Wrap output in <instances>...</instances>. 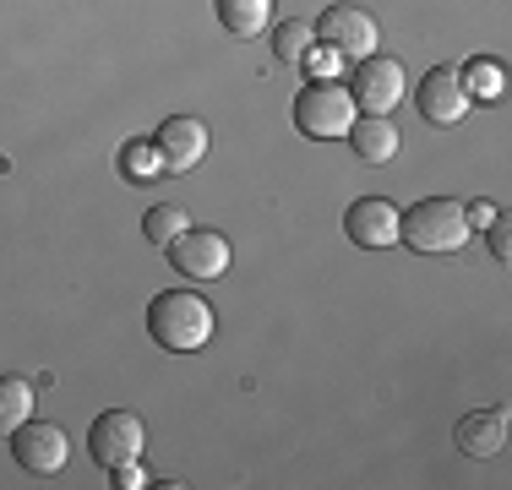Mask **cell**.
Instances as JSON below:
<instances>
[{
	"label": "cell",
	"mask_w": 512,
	"mask_h": 490,
	"mask_svg": "<svg viewBox=\"0 0 512 490\" xmlns=\"http://www.w3.org/2000/svg\"><path fill=\"white\" fill-rule=\"evenodd\" d=\"M213 327H218L213 305H207L202 294H191V289H164V294H153V305H148V338L169 354L207 349Z\"/></svg>",
	"instance_id": "1"
},
{
	"label": "cell",
	"mask_w": 512,
	"mask_h": 490,
	"mask_svg": "<svg viewBox=\"0 0 512 490\" xmlns=\"http://www.w3.org/2000/svg\"><path fill=\"white\" fill-rule=\"evenodd\" d=\"M469 213H463L458 196H425L409 213H398V240L420 256H453L469 245Z\"/></svg>",
	"instance_id": "2"
},
{
	"label": "cell",
	"mask_w": 512,
	"mask_h": 490,
	"mask_svg": "<svg viewBox=\"0 0 512 490\" xmlns=\"http://www.w3.org/2000/svg\"><path fill=\"white\" fill-rule=\"evenodd\" d=\"M355 115H360L355 98H349V88H344V82H333V77H322V82H311V88L295 93V126L306 131V137H316V142L349 137Z\"/></svg>",
	"instance_id": "3"
},
{
	"label": "cell",
	"mask_w": 512,
	"mask_h": 490,
	"mask_svg": "<svg viewBox=\"0 0 512 490\" xmlns=\"http://www.w3.org/2000/svg\"><path fill=\"white\" fill-rule=\"evenodd\" d=\"M344 88H349V98H355L360 115H393L398 98L409 93V77H404V66H398L393 55H365V60H355V71H349Z\"/></svg>",
	"instance_id": "4"
},
{
	"label": "cell",
	"mask_w": 512,
	"mask_h": 490,
	"mask_svg": "<svg viewBox=\"0 0 512 490\" xmlns=\"http://www.w3.org/2000/svg\"><path fill=\"white\" fill-rule=\"evenodd\" d=\"M316 28V44L333 49V55L344 60H365L376 55V17L365 6H349V0H338V6H327L322 17L311 22Z\"/></svg>",
	"instance_id": "5"
},
{
	"label": "cell",
	"mask_w": 512,
	"mask_h": 490,
	"mask_svg": "<svg viewBox=\"0 0 512 490\" xmlns=\"http://www.w3.org/2000/svg\"><path fill=\"white\" fill-rule=\"evenodd\" d=\"M142 441H148V431H142V420L131 409H104L99 420H93L88 431V452L93 463H104V469H120V463L142 458Z\"/></svg>",
	"instance_id": "6"
},
{
	"label": "cell",
	"mask_w": 512,
	"mask_h": 490,
	"mask_svg": "<svg viewBox=\"0 0 512 490\" xmlns=\"http://www.w3.org/2000/svg\"><path fill=\"white\" fill-rule=\"evenodd\" d=\"M11 458H17L28 474H60L66 458H71V441L50 420H28V425L11 431Z\"/></svg>",
	"instance_id": "7"
},
{
	"label": "cell",
	"mask_w": 512,
	"mask_h": 490,
	"mask_svg": "<svg viewBox=\"0 0 512 490\" xmlns=\"http://www.w3.org/2000/svg\"><path fill=\"white\" fill-rule=\"evenodd\" d=\"M153 147L164 158V175H186V169H197L207 158V126L197 115H169L153 131Z\"/></svg>",
	"instance_id": "8"
},
{
	"label": "cell",
	"mask_w": 512,
	"mask_h": 490,
	"mask_svg": "<svg viewBox=\"0 0 512 490\" xmlns=\"http://www.w3.org/2000/svg\"><path fill=\"white\" fill-rule=\"evenodd\" d=\"M414 104H420V115L431 120V126H458V120L469 115L474 98L463 93L458 66H431V71H425V82L414 88Z\"/></svg>",
	"instance_id": "9"
},
{
	"label": "cell",
	"mask_w": 512,
	"mask_h": 490,
	"mask_svg": "<svg viewBox=\"0 0 512 490\" xmlns=\"http://www.w3.org/2000/svg\"><path fill=\"white\" fill-rule=\"evenodd\" d=\"M344 235L360 251H387V245H398V207L387 196H360L344 213Z\"/></svg>",
	"instance_id": "10"
},
{
	"label": "cell",
	"mask_w": 512,
	"mask_h": 490,
	"mask_svg": "<svg viewBox=\"0 0 512 490\" xmlns=\"http://www.w3.org/2000/svg\"><path fill=\"white\" fill-rule=\"evenodd\" d=\"M169 262L186 278H218V273H229V240L218 229H186L169 245Z\"/></svg>",
	"instance_id": "11"
},
{
	"label": "cell",
	"mask_w": 512,
	"mask_h": 490,
	"mask_svg": "<svg viewBox=\"0 0 512 490\" xmlns=\"http://www.w3.org/2000/svg\"><path fill=\"white\" fill-rule=\"evenodd\" d=\"M453 441H458L463 458H496V452L507 447V414H502V409H474V414H463Z\"/></svg>",
	"instance_id": "12"
},
{
	"label": "cell",
	"mask_w": 512,
	"mask_h": 490,
	"mask_svg": "<svg viewBox=\"0 0 512 490\" xmlns=\"http://www.w3.org/2000/svg\"><path fill=\"white\" fill-rule=\"evenodd\" d=\"M349 147L360 153V164H387V158L398 153L393 115H355V126H349Z\"/></svg>",
	"instance_id": "13"
},
{
	"label": "cell",
	"mask_w": 512,
	"mask_h": 490,
	"mask_svg": "<svg viewBox=\"0 0 512 490\" xmlns=\"http://www.w3.org/2000/svg\"><path fill=\"white\" fill-rule=\"evenodd\" d=\"M213 11L235 39H256L273 22V0H213Z\"/></svg>",
	"instance_id": "14"
},
{
	"label": "cell",
	"mask_w": 512,
	"mask_h": 490,
	"mask_svg": "<svg viewBox=\"0 0 512 490\" xmlns=\"http://www.w3.org/2000/svg\"><path fill=\"white\" fill-rule=\"evenodd\" d=\"M33 403H39V392H33L28 376H0V436H11L17 425H28Z\"/></svg>",
	"instance_id": "15"
},
{
	"label": "cell",
	"mask_w": 512,
	"mask_h": 490,
	"mask_svg": "<svg viewBox=\"0 0 512 490\" xmlns=\"http://www.w3.org/2000/svg\"><path fill=\"white\" fill-rule=\"evenodd\" d=\"M458 82H463V93H469V98H485V104H491V98L507 93V66H502V60H491V55H474L469 66H458Z\"/></svg>",
	"instance_id": "16"
},
{
	"label": "cell",
	"mask_w": 512,
	"mask_h": 490,
	"mask_svg": "<svg viewBox=\"0 0 512 490\" xmlns=\"http://www.w3.org/2000/svg\"><path fill=\"white\" fill-rule=\"evenodd\" d=\"M311 49H316V28H311V22L295 17V22H278V28H273V55L284 60V66H306Z\"/></svg>",
	"instance_id": "17"
},
{
	"label": "cell",
	"mask_w": 512,
	"mask_h": 490,
	"mask_svg": "<svg viewBox=\"0 0 512 490\" xmlns=\"http://www.w3.org/2000/svg\"><path fill=\"white\" fill-rule=\"evenodd\" d=\"M186 213H180L175 202H158V207H148V218H142V235H148V245H158V251H169L180 235H186Z\"/></svg>",
	"instance_id": "18"
},
{
	"label": "cell",
	"mask_w": 512,
	"mask_h": 490,
	"mask_svg": "<svg viewBox=\"0 0 512 490\" xmlns=\"http://www.w3.org/2000/svg\"><path fill=\"white\" fill-rule=\"evenodd\" d=\"M120 175L148 186V180H164V158H158L153 142H126L120 147Z\"/></svg>",
	"instance_id": "19"
},
{
	"label": "cell",
	"mask_w": 512,
	"mask_h": 490,
	"mask_svg": "<svg viewBox=\"0 0 512 490\" xmlns=\"http://www.w3.org/2000/svg\"><path fill=\"white\" fill-rule=\"evenodd\" d=\"M485 245H491L496 262H507V256H512V235H507V218H502V213H496L491 224H485Z\"/></svg>",
	"instance_id": "20"
},
{
	"label": "cell",
	"mask_w": 512,
	"mask_h": 490,
	"mask_svg": "<svg viewBox=\"0 0 512 490\" xmlns=\"http://www.w3.org/2000/svg\"><path fill=\"white\" fill-rule=\"evenodd\" d=\"M109 474H115V485H120V490H142V485H148V474H142V463H137V458L120 463V469H109Z\"/></svg>",
	"instance_id": "21"
},
{
	"label": "cell",
	"mask_w": 512,
	"mask_h": 490,
	"mask_svg": "<svg viewBox=\"0 0 512 490\" xmlns=\"http://www.w3.org/2000/svg\"><path fill=\"white\" fill-rule=\"evenodd\" d=\"M463 213H469V229H485L502 207H496V202H463Z\"/></svg>",
	"instance_id": "22"
}]
</instances>
